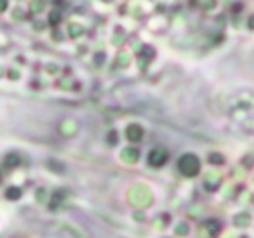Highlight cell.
<instances>
[{
  "instance_id": "obj_1",
  "label": "cell",
  "mask_w": 254,
  "mask_h": 238,
  "mask_svg": "<svg viewBox=\"0 0 254 238\" xmlns=\"http://www.w3.org/2000/svg\"><path fill=\"white\" fill-rule=\"evenodd\" d=\"M179 169H181L185 174H188V176H193V174L197 172V169H199V162H197L195 157L186 155V157H183L181 162H179Z\"/></svg>"
},
{
  "instance_id": "obj_2",
  "label": "cell",
  "mask_w": 254,
  "mask_h": 238,
  "mask_svg": "<svg viewBox=\"0 0 254 238\" xmlns=\"http://www.w3.org/2000/svg\"><path fill=\"white\" fill-rule=\"evenodd\" d=\"M5 197H7L9 200H18L19 197H21V192H19L18 188H9L7 192H5Z\"/></svg>"
}]
</instances>
